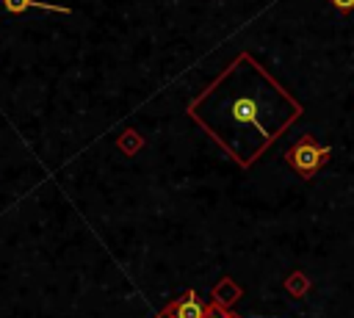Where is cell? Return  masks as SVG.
I'll list each match as a JSON object with an SVG mask.
<instances>
[{
  "label": "cell",
  "mask_w": 354,
  "mask_h": 318,
  "mask_svg": "<svg viewBox=\"0 0 354 318\" xmlns=\"http://www.w3.org/2000/svg\"><path fill=\"white\" fill-rule=\"evenodd\" d=\"M188 116L241 166H249L296 116H301V102H296L249 53H241L188 105Z\"/></svg>",
  "instance_id": "cell-1"
},
{
  "label": "cell",
  "mask_w": 354,
  "mask_h": 318,
  "mask_svg": "<svg viewBox=\"0 0 354 318\" xmlns=\"http://www.w3.org/2000/svg\"><path fill=\"white\" fill-rule=\"evenodd\" d=\"M329 155H332L329 147H318V144L313 141V135H304L299 144H293V147L285 152V160H288V166H290L299 177L313 180L315 171L329 160Z\"/></svg>",
  "instance_id": "cell-2"
},
{
  "label": "cell",
  "mask_w": 354,
  "mask_h": 318,
  "mask_svg": "<svg viewBox=\"0 0 354 318\" xmlns=\"http://www.w3.org/2000/svg\"><path fill=\"white\" fill-rule=\"evenodd\" d=\"M166 310H169L171 315H177V318H205L207 304L199 299L196 290H185V293H183L177 301H171Z\"/></svg>",
  "instance_id": "cell-3"
},
{
  "label": "cell",
  "mask_w": 354,
  "mask_h": 318,
  "mask_svg": "<svg viewBox=\"0 0 354 318\" xmlns=\"http://www.w3.org/2000/svg\"><path fill=\"white\" fill-rule=\"evenodd\" d=\"M3 8H6L8 14H25L28 8H41V11L69 14V6H53V3H36V0H3Z\"/></svg>",
  "instance_id": "cell-4"
},
{
  "label": "cell",
  "mask_w": 354,
  "mask_h": 318,
  "mask_svg": "<svg viewBox=\"0 0 354 318\" xmlns=\"http://www.w3.org/2000/svg\"><path fill=\"white\" fill-rule=\"evenodd\" d=\"M307 288H310V279H307L304 274H299V271H296V274H290V277H288V290H290L293 296H304V290H307Z\"/></svg>",
  "instance_id": "cell-5"
},
{
  "label": "cell",
  "mask_w": 354,
  "mask_h": 318,
  "mask_svg": "<svg viewBox=\"0 0 354 318\" xmlns=\"http://www.w3.org/2000/svg\"><path fill=\"white\" fill-rule=\"evenodd\" d=\"M205 318H238L232 310H227L224 304H218V301H213V304H207V312H205Z\"/></svg>",
  "instance_id": "cell-6"
},
{
  "label": "cell",
  "mask_w": 354,
  "mask_h": 318,
  "mask_svg": "<svg viewBox=\"0 0 354 318\" xmlns=\"http://www.w3.org/2000/svg\"><path fill=\"white\" fill-rule=\"evenodd\" d=\"M119 147H124L127 152H136V149L141 147V138H138V135L130 130V133H124V138H119Z\"/></svg>",
  "instance_id": "cell-7"
},
{
  "label": "cell",
  "mask_w": 354,
  "mask_h": 318,
  "mask_svg": "<svg viewBox=\"0 0 354 318\" xmlns=\"http://www.w3.org/2000/svg\"><path fill=\"white\" fill-rule=\"evenodd\" d=\"M340 14H351L354 11V0H329Z\"/></svg>",
  "instance_id": "cell-8"
},
{
  "label": "cell",
  "mask_w": 354,
  "mask_h": 318,
  "mask_svg": "<svg viewBox=\"0 0 354 318\" xmlns=\"http://www.w3.org/2000/svg\"><path fill=\"white\" fill-rule=\"evenodd\" d=\"M160 318H177V315H171L169 310H163V312H160Z\"/></svg>",
  "instance_id": "cell-9"
}]
</instances>
